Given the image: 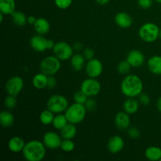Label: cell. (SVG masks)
I'll use <instances>...</instances> for the list:
<instances>
[{"label":"cell","instance_id":"obj_46","mask_svg":"<svg viewBox=\"0 0 161 161\" xmlns=\"http://www.w3.org/2000/svg\"><path fill=\"white\" fill-rule=\"evenodd\" d=\"M159 38H160V39H161V28H160V36H159Z\"/></svg>","mask_w":161,"mask_h":161},{"label":"cell","instance_id":"obj_37","mask_svg":"<svg viewBox=\"0 0 161 161\" xmlns=\"http://www.w3.org/2000/svg\"><path fill=\"white\" fill-rule=\"evenodd\" d=\"M83 56H84L85 59L89 61V60L93 59L94 58V51L93 49L87 47V48H85L83 50Z\"/></svg>","mask_w":161,"mask_h":161},{"label":"cell","instance_id":"obj_15","mask_svg":"<svg viewBox=\"0 0 161 161\" xmlns=\"http://www.w3.org/2000/svg\"><path fill=\"white\" fill-rule=\"evenodd\" d=\"M124 141L119 135L111 137L107 143V149L111 153L116 154L121 152L124 147Z\"/></svg>","mask_w":161,"mask_h":161},{"label":"cell","instance_id":"obj_34","mask_svg":"<svg viewBox=\"0 0 161 161\" xmlns=\"http://www.w3.org/2000/svg\"><path fill=\"white\" fill-rule=\"evenodd\" d=\"M73 0H54L56 6L59 9H65L70 7Z\"/></svg>","mask_w":161,"mask_h":161},{"label":"cell","instance_id":"obj_35","mask_svg":"<svg viewBox=\"0 0 161 161\" xmlns=\"http://www.w3.org/2000/svg\"><path fill=\"white\" fill-rule=\"evenodd\" d=\"M84 105L88 112H94L97 108V102L94 99L91 98V97H88Z\"/></svg>","mask_w":161,"mask_h":161},{"label":"cell","instance_id":"obj_45","mask_svg":"<svg viewBox=\"0 0 161 161\" xmlns=\"http://www.w3.org/2000/svg\"><path fill=\"white\" fill-rule=\"evenodd\" d=\"M157 109L161 113V96L158 98L157 100Z\"/></svg>","mask_w":161,"mask_h":161},{"label":"cell","instance_id":"obj_40","mask_svg":"<svg viewBox=\"0 0 161 161\" xmlns=\"http://www.w3.org/2000/svg\"><path fill=\"white\" fill-rule=\"evenodd\" d=\"M57 80L54 75H50L48 76V80H47V88L49 89H53L56 86Z\"/></svg>","mask_w":161,"mask_h":161},{"label":"cell","instance_id":"obj_6","mask_svg":"<svg viewBox=\"0 0 161 161\" xmlns=\"http://www.w3.org/2000/svg\"><path fill=\"white\" fill-rule=\"evenodd\" d=\"M61 60L56 56H48L40 62V71L47 75H54L61 69Z\"/></svg>","mask_w":161,"mask_h":161},{"label":"cell","instance_id":"obj_2","mask_svg":"<svg viewBox=\"0 0 161 161\" xmlns=\"http://www.w3.org/2000/svg\"><path fill=\"white\" fill-rule=\"evenodd\" d=\"M46 148L47 147L42 142L31 140L26 142L22 154L24 158L28 161H41L46 156Z\"/></svg>","mask_w":161,"mask_h":161},{"label":"cell","instance_id":"obj_8","mask_svg":"<svg viewBox=\"0 0 161 161\" xmlns=\"http://www.w3.org/2000/svg\"><path fill=\"white\" fill-rule=\"evenodd\" d=\"M80 90L83 91L89 97H93L99 94L102 90V86L98 80L89 77L82 82L80 85Z\"/></svg>","mask_w":161,"mask_h":161},{"label":"cell","instance_id":"obj_1","mask_svg":"<svg viewBox=\"0 0 161 161\" xmlns=\"http://www.w3.org/2000/svg\"><path fill=\"white\" fill-rule=\"evenodd\" d=\"M120 89L121 92L126 97H138L143 91V82L138 75L127 74L122 80Z\"/></svg>","mask_w":161,"mask_h":161},{"label":"cell","instance_id":"obj_18","mask_svg":"<svg viewBox=\"0 0 161 161\" xmlns=\"http://www.w3.org/2000/svg\"><path fill=\"white\" fill-rule=\"evenodd\" d=\"M148 69L151 73L154 75H161V56L155 55L148 60Z\"/></svg>","mask_w":161,"mask_h":161},{"label":"cell","instance_id":"obj_31","mask_svg":"<svg viewBox=\"0 0 161 161\" xmlns=\"http://www.w3.org/2000/svg\"><path fill=\"white\" fill-rule=\"evenodd\" d=\"M75 145L72 139H63L61 145V149L65 153H71L75 149Z\"/></svg>","mask_w":161,"mask_h":161},{"label":"cell","instance_id":"obj_7","mask_svg":"<svg viewBox=\"0 0 161 161\" xmlns=\"http://www.w3.org/2000/svg\"><path fill=\"white\" fill-rule=\"evenodd\" d=\"M53 53L59 60L63 61L70 60L72 55L74 54V49L68 42L60 41L55 43L53 49Z\"/></svg>","mask_w":161,"mask_h":161},{"label":"cell","instance_id":"obj_28","mask_svg":"<svg viewBox=\"0 0 161 161\" xmlns=\"http://www.w3.org/2000/svg\"><path fill=\"white\" fill-rule=\"evenodd\" d=\"M11 17H12V20L14 21V23L17 26H24L25 25V24H27V18L28 17H26L25 14L21 11H14L12 14H11Z\"/></svg>","mask_w":161,"mask_h":161},{"label":"cell","instance_id":"obj_27","mask_svg":"<svg viewBox=\"0 0 161 161\" xmlns=\"http://www.w3.org/2000/svg\"><path fill=\"white\" fill-rule=\"evenodd\" d=\"M54 113L49 110L48 108L46 110H43L39 115V120L41 124L43 125H50L53 124V119H54Z\"/></svg>","mask_w":161,"mask_h":161},{"label":"cell","instance_id":"obj_13","mask_svg":"<svg viewBox=\"0 0 161 161\" xmlns=\"http://www.w3.org/2000/svg\"><path fill=\"white\" fill-rule=\"evenodd\" d=\"M127 60L132 68L141 67L145 62V56L140 50H130L127 56Z\"/></svg>","mask_w":161,"mask_h":161},{"label":"cell","instance_id":"obj_38","mask_svg":"<svg viewBox=\"0 0 161 161\" xmlns=\"http://www.w3.org/2000/svg\"><path fill=\"white\" fill-rule=\"evenodd\" d=\"M138 4L142 9H149L152 6L153 0H138Z\"/></svg>","mask_w":161,"mask_h":161},{"label":"cell","instance_id":"obj_36","mask_svg":"<svg viewBox=\"0 0 161 161\" xmlns=\"http://www.w3.org/2000/svg\"><path fill=\"white\" fill-rule=\"evenodd\" d=\"M127 130H128L127 135H128L129 138H132V139H136V138H138L140 137V130L137 127H129Z\"/></svg>","mask_w":161,"mask_h":161},{"label":"cell","instance_id":"obj_41","mask_svg":"<svg viewBox=\"0 0 161 161\" xmlns=\"http://www.w3.org/2000/svg\"><path fill=\"white\" fill-rule=\"evenodd\" d=\"M36 20H37V18H36L34 16H29V17H28V18H27V24H28V25H34Z\"/></svg>","mask_w":161,"mask_h":161},{"label":"cell","instance_id":"obj_29","mask_svg":"<svg viewBox=\"0 0 161 161\" xmlns=\"http://www.w3.org/2000/svg\"><path fill=\"white\" fill-rule=\"evenodd\" d=\"M69 123L67 118H66L65 115L62 114V113H59V114H57V116H54V119L53 121V126L55 129L57 130H61L66 124Z\"/></svg>","mask_w":161,"mask_h":161},{"label":"cell","instance_id":"obj_47","mask_svg":"<svg viewBox=\"0 0 161 161\" xmlns=\"http://www.w3.org/2000/svg\"><path fill=\"white\" fill-rule=\"evenodd\" d=\"M156 2H157V3H161V0H155Z\"/></svg>","mask_w":161,"mask_h":161},{"label":"cell","instance_id":"obj_10","mask_svg":"<svg viewBox=\"0 0 161 161\" xmlns=\"http://www.w3.org/2000/svg\"><path fill=\"white\" fill-rule=\"evenodd\" d=\"M85 71L88 77L96 79L102 75L103 72V64L100 60L93 58L87 61L85 65Z\"/></svg>","mask_w":161,"mask_h":161},{"label":"cell","instance_id":"obj_22","mask_svg":"<svg viewBox=\"0 0 161 161\" xmlns=\"http://www.w3.org/2000/svg\"><path fill=\"white\" fill-rule=\"evenodd\" d=\"M47 80L48 75L41 72L40 73H37L34 75L32 78V84L36 89L42 90L47 87Z\"/></svg>","mask_w":161,"mask_h":161},{"label":"cell","instance_id":"obj_3","mask_svg":"<svg viewBox=\"0 0 161 161\" xmlns=\"http://www.w3.org/2000/svg\"><path fill=\"white\" fill-rule=\"evenodd\" d=\"M86 112L87 110L84 105L75 102L68 107L66 111L64 112V115L69 123L76 125L83 122V119L86 117Z\"/></svg>","mask_w":161,"mask_h":161},{"label":"cell","instance_id":"obj_9","mask_svg":"<svg viewBox=\"0 0 161 161\" xmlns=\"http://www.w3.org/2000/svg\"><path fill=\"white\" fill-rule=\"evenodd\" d=\"M24 84L23 79L18 75H15L8 79L5 84V89L8 94L17 97L23 90Z\"/></svg>","mask_w":161,"mask_h":161},{"label":"cell","instance_id":"obj_5","mask_svg":"<svg viewBox=\"0 0 161 161\" xmlns=\"http://www.w3.org/2000/svg\"><path fill=\"white\" fill-rule=\"evenodd\" d=\"M69 106V101L64 96L54 94L49 97L47 102V107L54 114L64 113Z\"/></svg>","mask_w":161,"mask_h":161},{"label":"cell","instance_id":"obj_23","mask_svg":"<svg viewBox=\"0 0 161 161\" xmlns=\"http://www.w3.org/2000/svg\"><path fill=\"white\" fill-rule=\"evenodd\" d=\"M85 59L83 54H80V53H75L70 58V64L72 69L75 71H81L83 69L85 65Z\"/></svg>","mask_w":161,"mask_h":161},{"label":"cell","instance_id":"obj_39","mask_svg":"<svg viewBox=\"0 0 161 161\" xmlns=\"http://www.w3.org/2000/svg\"><path fill=\"white\" fill-rule=\"evenodd\" d=\"M139 102L142 105L147 106L150 103V97H149V96L148 94H141L139 95Z\"/></svg>","mask_w":161,"mask_h":161},{"label":"cell","instance_id":"obj_24","mask_svg":"<svg viewBox=\"0 0 161 161\" xmlns=\"http://www.w3.org/2000/svg\"><path fill=\"white\" fill-rule=\"evenodd\" d=\"M15 9V0H0V12L4 15H11Z\"/></svg>","mask_w":161,"mask_h":161},{"label":"cell","instance_id":"obj_30","mask_svg":"<svg viewBox=\"0 0 161 161\" xmlns=\"http://www.w3.org/2000/svg\"><path fill=\"white\" fill-rule=\"evenodd\" d=\"M131 65L127 60L121 61L117 65V72L121 75H127L130 72Z\"/></svg>","mask_w":161,"mask_h":161},{"label":"cell","instance_id":"obj_26","mask_svg":"<svg viewBox=\"0 0 161 161\" xmlns=\"http://www.w3.org/2000/svg\"><path fill=\"white\" fill-rule=\"evenodd\" d=\"M14 116L9 111H3L0 114V123L4 127H9L14 124Z\"/></svg>","mask_w":161,"mask_h":161},{"label":"cell","instance_id":"obj_12","mask_svg":"<svg viewBox=\"0 0 161 161\" xmlns=\"http://www.w3.org/2000/svg\"><path fill=\"white\" fill-rule=\"evenodd\" d=\"M29 42L35 51L44 52L48 50V39L42 36V35H35L30 39Z\"/></svg>","mask_w":161,"mask_h":161},{"label":"cell","instance_id":"obj_17","mask_svg":"<svg viewBox=\"0 0 161 161\" xmlns=\"http://www.w3.org/2000/svg\"><path fill=\"white\" fill-rule=\"evenodd\" d=\"M25 144L26 143L20 137L14 136L12 137L8 142V148L10 152L17 153L23 151Z\"/></svg>","mask_w":161,"mask_h":161},{"label":"cell","instance_id":"obj_19","mask_svg":"<svg viewBox=\"0 0 161 161\" xmlns=\"http://www.w3.org/2000/svg\"><path fill=\"white\" fill-rule=\"evenodd\" d=\"M33 26H34V29L36 31V33L39 35L47 34L50 30V22L47 19L42 18V17L37 18Z\"/></svg>","mask_w":161,"mask_h":161},{"label":"cell","instance_id":"obj_48","mask_svg":"<svg viewBox=\"0 0 161 161\" xmlns=\"http://www.w3.org/2000/svg\"><path fill=\"white\" fill-rule=\"evenodd\" d=\"M160 161H161V159H160Z\"/></svg>","mask_w":161,"mask_h":161},{"label":"cell","instance_id":"obj_14","mask_svg":"<svg viewBox=\"0 0 161 161\" xmlns=\"http://www.w3.org/2000/svg\"><path fill=\"white\" fill-rule=\"evenodd\" d=\"M130 114L125 111H121L116 113L115 116V124L116 127L120 130H125L130 127Z\"/></svg>","mask_w":161,"mask_h":161},{"label":"cell","instance_id":"obj_20","mask_svg":"<svg viewBox=\"0 0 161 161\" xmlns=\"http://www.w3.org/2000/svg\"><path fill=\"white\" fill-rule=\"evenodd\" d=\"M60 135L62 137L63 139H72L75 138L77 133V128L75 124L68 123L61 130Z\"/></svg>","mask_w":161,"mask_h":161},{"label":"cell","instance_id":"obj_43","mask_svg":"<svg viewBox=\"0 0 161 161\" xmlns=\"http://www.w3.org/2000/svg\"><path fill=\"white\" fill-rule=\"evenodd\" d=\"M55 43L56 42H54V41L52 40V39H48V50H53Z\"/></svg>","mask_w":161,"mask_h":161},{"label":"cell","instance_id":"obj_33","mask_svg":"<svg viewBox=\"0 0 161 161\" xmlns=\"http://www.w3.org/2000/svg\"><path fill=\"white\" fill-rule=\"evenodd\" d=\"M4 105L8 109H14L17 106V99L15 96L8 94L4 99Z\"/></svg>","mask_w":161,"mask_h":161},{"label":"cell","instance_id":"obj_42","mask_svg":"<svg viewBox=\"0 0 161 161\" xmlns=\"http://www.w3.org/2000/svg\"><path fill=\"white\" fill-rule=\"evenodd\" d=\"M73 49L74 50H77V51H80V50H81L82 49H83V44L80 43V42H75L73 46Z\"/></svg>","mask_w":161,"mask_h":161},{"label":"cell","instance_id":"obj_25","mask_svg":"<svg viewBox=\"0 0 161 161\" xmlns=\"http://www.w3.org/2000/svg\"><path fill=\"white\" fill-rule=\"evenodd\" d=\"M145 156L149 160L158 161L161 159V148L158 146H149L145 151Z\"/></svg>","mask_w":161,"mask_h":161},{"label":"cell","instance_id":"obj_32","mask_svg":"<svg viewBox=\"0 0 161 161\" xmlns=\"http://www.w3.org/2000/svg\"><path fill=\"white\" fill-rule=\"evenodd\" d=\"M88 96L85 94L83 91H82L81 90L80 91H76L75 92L73 95V99H74V102H76V103H80V104H83L84 105L86 103V100L88 99Z\"/></svg>","mask_w":161,"mask_h":161},{"label":"cell","instance_id":"obj_21","mask_svg":"<svg viewBox=\"0 0 161 161\" xmlns=\"http://www.w3.org/2000/svg\"><path fill=\"white\" fill-rule=\"evenodd\" d=\"M123 108H124V111H125L128 114H135L139 108V102L134 97H128L124 102Z\"/></svg>","mask_w":161,"mask_h":161},{"label":"cell","instance_id":"obj_11","mask_svg":"<svg viewBox=\"0 0 161 161\" xmlns=\"http://www.w3.org/2000/svg\"><path fill=\"white\" fill-rule=\"evenodd\" d=\"M62 137L61 135H58L56 132L48 131L43 135L42 142L46 146L47 149H57L61 148V142H62Z\"/></svg>","mask_w":161,"mask_h":161},{"label":"cell","instance_id":"obj_44","mask_svg":"<svg viewBox=\"0 0 161 161\" xmlns=\"http://www.w3.org/2000/svg\"><path fill=\"white\" fill-rule=\"evenodd\" d=\"M96 3H98V4L102 5V6H104V5H106L109 3L110 0H95Z\"/></svg>","mask_w":161,"mask_h":161},{"label":"cell","instance_id":"obj_16","mask_svg":"<svg viewBox=\"0 0 161 161\" xmlns=\"http://www.w3.org/2000/svg\"><path fill=\"white\" fill-rule=\"evenodd\" d=\"M115 22L121 28H128L133 24L131 16L125 12H119L115 16Z\"/></svg>","mask_w":161,"mask_h":161},{"label":"cell","instance_id":"obj_4","mask_svg":"<svg viewBox=\"0 0 161 161\" xmlns=\"http://www.w3.org/2000/svg\"><path fill=\"white\" fill-rule=\"evenodd\" d=\"M160 28L153 22H147L141 26L138 30V36L146 42H153L160 36Z\"/></svg>","mask_w":161,"mask_h":161}]
</instances>
